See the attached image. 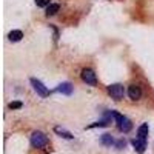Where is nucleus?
<instances>
[{
  "instance_id": "obj_7",
  "label": "nucleus",
  "mask_w": 154,
  "mask_h": 154,
  "mask_svg": "<svg viewBox=\"0 0 154 154\" xmlns=\"http://www.w3.org/2000/svg\"><path fill=\"white\" fill-rule=\"evenodd\" d=\"M128 96H130L131 100H139L140 96H142V89H140L139 86H136V85H131L130 88H128Z\"/></svg>"
},
{
  "instance_id": "obj_11",
  "label": "nucleus",
  "mask_w": 154,
  "mask_h": 154,
  "mask_svg": "<svg viewBox=\"0 0 154 154\" xmlns=\"http://www.w3.org/2000/svg\"><path fill=\"white\" fill-rule=\"evenodd\" d=\"M59 9H60V5H59V3H51V5L46 8V16H54V14H57Z\"/></svg>"
},
{
  "instance_id": "obj_16",
  "label": "nucleus",
  "mask_w": 154,
  "mask_h": 154,
  "mask_svg": "<svg viewBox=\"0 0 154 154\" xmlns=\"http://www.w3.org/2000/svg\"><path fill=\"white\" fill-rule=\"evenodd\" d=\"M108 122L106 120H102V122H97V123H93V125H89V128H96V126H106Z\"/></svg>"
},
{
  "instance_id": "obj_8",
  "label": "nucleus",
  "mask_w": 154,
  "mask_h": 154,
  "mask_svg": "<svg viewBox=\"0 0 154 154\" xmlns=\"http://www.w3.org/2000/svg\"><path fill=\"white\" fill-rule=\"evenodd\" d=\"M8 37H9L11 42H19V40H22L23 32H22L20 29H14V31H11V32L8 34Z\"/></svg>"
},
{
  "instance_id": "obj_17",
  "label": "nucleus",
  "mask_w": 154,
  "mask_h": 154,
  "mask_svg": "<svg viewBox=\"0 0 154 154\" xmlns=\"http://www.w3.org/2000/svg\"><path fill=\"white\" fill-rule=\"evenodd\" d=\"M116 146H117L119 149L125 148V140H119V142H116Z\"/></svg>"
},
{
  "instance_id": "obj_5",
  "label": "nucleus",
  "mask_w": 154,
  "mask_h": 154,
  "mask_svg": "<svg viewBox=\"0 0 154 154\" xmlns=\"http://www.w3.org/2000/svg\"><path fill=\"white\" fill-rule=\"evenodd\" d=\"M108 91H109V94H111L114 99L120 100V99L123 97L125 89H123V85H120V83H114V85H109V86H108Z\"/></svg>"
},
{
  "instance_id": "obj_1",
  "label": "nucleus",
  "mask_w": 154,
  "mask_h": 154,
  "mask_svg": "<svg viewBox=\"0 0 154 154\" xmlns=\"http://www.w3.org/2000/svg\"><path fill=\"white\" fill-rule=\"evenodd\" d=\"M112 114V117L116 119V122L119 123V130L123 131V133H128V131H131V128H133V123L130 122V119H126L125 116L119 114V112H116V111H111Z\"/></svg>"
},
{
  "instance_id": "obj_6",
  "label": "nucleus",
  "mask_w": 154,
  "mask_h": 154,
  "mask_svg": "<svg viewBox=\"0 0 154 154\" xmlns=\"http://www.w3.org/2000/svg\"><path fill=\"white\" fill-rule=\"evenodd\" d=\"M131 145L134 146V149H136L137 152H143L145 148H146V140L137 137V139H133V140H131Z\"/></svg>"
},
{
  "instance_id": "obj_4",
  "label": "nucleus",
  "mask_w": 154,
  "mask_h": 154,
  "mask_svg": "<svg viewBox=\"0 0 154 154\" xmlns=\"http://www.w3.org/2000/svg\"><path fill=\"white\" fill-rule=\"evenodd\" d=\"M82 80L88 85H91V86H96L97 85V79H96V74L93 69H89V68H85L82 71Z\"/></svg>"
},
{
  "instance_id": "obj_10",
  "label": "nucleus",
  "mask_w": 154,
  "mask_h": 154,
  "mask_svg": "<svg viewBox=\"0 0 154 154\" xmlns=\"http://www.w3.org/2000/svg\"><path fill=\"white\" fill-rule=\"evenodd\" d=\"M137 136H139L140 139L146 140V136H148V123H143V125H140V126H139V130H137Z\"/></svg>"
},
{
  "instance_id": "obj_9",
  "label": "nucleus",
  "mask_w": 154,
  "mask_h": 154,
  "mask_svg": "<svg viewBox=\"0 0 154 154\" xmlns=\"http://www.w3.org/2000/svg\"><path fill=\"white\" fill-rule=\"evenodd\" d=\"M57 91H59V93H63V94H71V93H72V85L68 83V82H65V83L59 85Z\"/></svg>"
},
{
  "instance_id": "obj_3",
  "label": "nucleus",
  "mask_w": 154,
  "mask_h": 154,
  "mask_svg": "<svg viewBox=\"0 0 154 154\" xmlns=\"http://www.w3.org/2000/svg\"><path fill=\"white\" fill-rule=\"evenodd\" d=\"M31 85H32V88H34V91L38 94V96H42V97H46V96H49V91H48V88L40 82V80H37V79H31Z\"/></svg>"
},
{
  "instance_id": "obj_15",
  "label": "nucleus",
  "mask_w": 154,
  "mask_h": 154,
  "mask_svg": "<svg viewBox=\"0 0 154 154\" xmlns=\"http://www.w3.org/2000/svg\"><path fill=\"white\" fill-rule=\"evenodd\" d=\"M11 109H19V108H22L23 106V103H22V102H11V103L8 105Z\"/></svg>"
},
{
  "instance_id": "obj_13",
  "label": "nucleus",
  "mask_w": 154,
  "mask_h": 154,
  "mask_svg": "<svg viewBox=\"0 0 154 154\" xmlns=\"http://www.w3.org/2000/svg\"><path fill=\"white\" fill-rule=\"evenodd\" d=\"M54 131H56L57 134L63 136V137H66V139H72V137H74V136H72L71 133H68V131H65V130H62L60 126H56V128H54Z\"/></svg>"
},
{
  "instance_id": "obj_2",
  "label": "nucleus",
  "mask_w": 154,
  "mask_h": 154,
  "mask_svg": "<svg viewBox=\"0 0 154 154\" xmlns=\"http://www.w3.org/2000/svg\"><path fill=\"white\" fill-rule=\"evenodd\" d=\"M48 145V137L42 131H34L31 134V146L32 148H43Z\"/></svg>"
},
{
  "instance_id": "obj_12",
  "label": "nucleus",
  "mask_w": 154,
  "mask_h": 154,
  "mask_svg": "<svg viewBox=\"0 0 154 154\" xmlns=\"http://www.w3.org/2000/svg\"><path fill=\"white\" fill-rule=\"evenodd\" d=\"M100 143L105 145V146H111V145L114 143V139H112L109 134H103V136L100 137Z\"/></svg>"
},
{
  "instance_id": "obj_14",
  "label": "nucleus",
  "mask_w": 154,
  "mask_h": 154,
  "mask_svg": "<svg viewBox=\"0 0 154 154\" xmlns=\"http://www.w3.org/2000/svg\"><path fill=\"white\" fill-rule=\"evenodd\" d=\"M35 5L37 6H40V8H43V6H49L51 3H49V0H35Z\"/></svg>"
}]
</instances>
